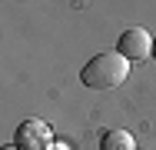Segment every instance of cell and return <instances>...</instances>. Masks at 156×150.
Listing matches in <instances>:
<instances>
[{
    "label": "cell",
    "mask_w": 156,
    "mask_h": 150,
    "mask_svg": "<svg viewBox=\"0 0 156 150\" xmlns=\"http://www.w3.org/2000/svg\"><path fill=\"white\" fill-rule=\"evenodd\" d=\"M13 147L17 150H53V130L43 123V120H23L13 133Z\"/></svg>",
    "instance_id": "obj_2"
},
{
    "label": "cell",
    "mask_w": 156,
    "mask_h": 150,
    "mask_svg": "<svg viewBox=\"0 0 156 150\" xmlns=\"http://www.w3.org/2000/svg\"><path fill=\"white\" fill-rule=\"evenodd\" d=\"M126 77H129V60L120 57L116 50L96 54L80 70V84L90 87V90H113V87H120V84H126Z\"/></svg>",
    "instance_id": "obj_1"
},
{
    "label": "cell",
    "mask_w": 156,
    "mask_h": 150,
    "mask_svg": "<svg viewBox=\"0 0 156 150\" xmlns=\"http://www.w3.org/2000/svg\"><path fill=\"white\" fill-rule=\"evenodd\" d=\"M53 150H66V147H53Z\"/></svg>",
    "instance_id": "obj_7"
},
{
    "label": "cell",
    "mask_w": 156,
    "mask_h": 150,
    "mask_svg": "<svg viewBox=\"0 0 156 150\" xmlns=\"http://www.w3.org/2000/svg\"><path fill=\"white\" fill-rule=\"evenodd\" d=\"M116 54L126 57L129 63L153 57V33L143 30V27H129L126 33H120V40H116Z\"/></svg>",
    "instance_id": "obj_3"
},
{
    "label": "cell",
    "mask_w": 156,
    "mask_h": 150,
    "mask_svg": "<svg viewBox=\"0 0 156 150\" xmlns=\"http://www.w3.org/2000/svg\"><path fill=\"white\" fill-rule=\"evenodd\" d=\"M3 150H17V147H3Z\"/></svg>",
    "instance_id": "obj_6"
},
{
    "label": "cell",
    "mask_w": 156,
    "mask_h": 150,
    "mask_svg": "<svg viewBox=\"0 0 156 150\" xmlns=\"http://www.w3.org/2000/svg\"><path fill=\"white\" fill-rule=\"evenodd\" d=\"M100 150H136V140L129 130H106L100 137Z\"/></svg>",
    "instance_id": "obj_4"
},
{
    "label": "cell",
    "mask_w": 156,
    "mask_h": 150,
    "mask_svg": "<svg viewBox=\"0 0 156 150\" xmlns=\"http://www.w3.org/2000/svg\"><path fill=\"white\" fill-rule=\"evenodd\" d=\"M153 60H156V37H153Z\"/></svg>",
    "instance_id": "obj_5"
}]
</instances>
